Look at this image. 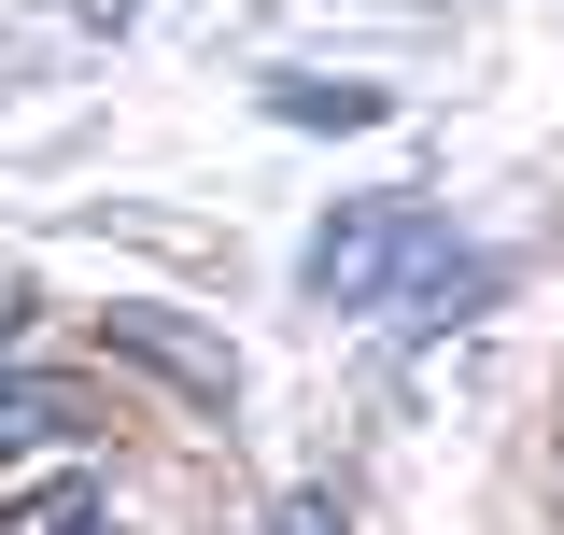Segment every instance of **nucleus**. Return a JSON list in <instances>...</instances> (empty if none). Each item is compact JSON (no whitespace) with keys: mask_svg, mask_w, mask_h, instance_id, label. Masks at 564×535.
<instances>
[{"mask_svg":"<svg viewBox=\"0 0 564 535\" xmlns=\"http://www.w3.org/2000/svg\"><path fill=\"white\" fill-rule=\"evenodd\" d=\"M410 254H423V211H410V198H367V211H339L296 268H311V296H325V310H381Z\"/></svg>","mask_w":564,"mask_h":535,"instance_id":"f257e3e1","label":"nucleus"},{"mask_svg":"<svg viewBox=\"0 0 564 535\" xmlns=\"http://www.w3.org/2000/svg\"><path fill=\"white\" fill-rule=\"evenodd\" d=\"M57 437H85L70 381H0V451H57Z\"/></svg>","mask_w":564,"mask_h":535,"instance_id":"f03ea898","label":"nucleus"},{"mask_svg":"<svg viewBox=\"0 0 564 535\" xmlns=\"http://www.w3.org/2000/svg\"><path fill=\"white\" fill-rule=\"evenodd\" d=\"M0 535H128V522H113V493H99V479H57V493H29Z\"/></svg>","mask_w":564,"mask_h":535,"instance_id":"7ed1b4c3","label":"nucleus"},{"mask_svg":"<svg viewBox=\"0 0 564 535\" xmlns=\"http://www.w3.org/2000/svg\"><path fill=\"white\" fill-rule=\"evenodd\" d=\"M269 113H282V128H381L395 99H381V85H282Z\"/></svg>","mask_w":564,"mask_h":535,"instance_id":"20e7f679","label":"nucleus"},{"mask_svg":"<svg viewBox=\"0 0 564 535\" xmlns=\"http://www.w3.org/2000/svg\"><path fill=\"white\" fill-rule=\"evenodd\" d=\"M269 535H339V507H325V493H282V522Z\"/></svg>","mask_w":564,"mask_h":535,"instance_id":"39448f33","label":"nucleus"},{"mask_svg":"<svg viewBox=\"0 0 564 535\" xmlns=\"http://www.w3.org/2000/svg\"><path fill=\"white\" fill-rule=\"evenodd\" d=\"M0 325H14V282H0Z\"/></svg>","mask_w":564,"mask_h":535,"instance_id":"423d86ee","label":"nucleus"}]
</instances>
